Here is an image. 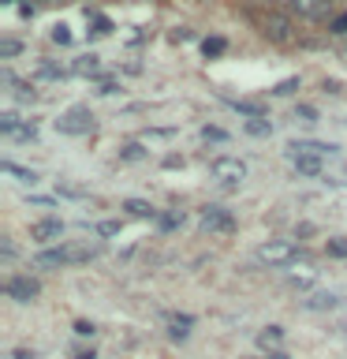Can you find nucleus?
<instances>
[{"label": "nucleus", "mask_w": 347, "mask_h": 359, "mask_svg": "<svg viewBox=\"0 0 347 359\" xmlns=\"http://www.w3.org/2000/svg\"><path fill=\"white\" fill-rule=\"evenodd\" d=\"M97 255H101V243H64V247H52V251L34 255V269H60V266L90 262Z\"/></svg>", "instance_id": "nucleus-1"}, {"label": "nucleus", "mask_w": 347, "mask_h": 359, "mask_svg": "<svg viewBox=\"0 0 347 359\" xmlns=\"http://www.w3.org/2000/svg\"><path fill=\"white\" fill-rule=\"evenodd\" d=\"M254 258L262 266H269V269H284V266H291L299 258V247L291 243V240H265L262 247L254 251Z\"/></svg>", "instance_id": "nucleus-2"}, {"label": "nucleus", "mask_w": 347, "mask_h": 359, "mask_svg": "<svg viewBox=\"0 0 347 359\" xmlns=\"http://www.w3.org/2000/svg\"><path fill=\"white\" fill-rule=\"evenodd\" d=\"M246 161L243 157H213L209 161V176L217 180V184H243L246 180Z\"/></svg>", "instance_id": "nucleus-3"}, {"label": "nucleus", "mask_w": 347, "mask_h": 359, "mask_svg": "<svg viewBox=\"0 0 347 359\" xmlns=\"http://www.w3.org/2000/svg\"><path fill=\"white\" fill-rule=\"evenodd\" d=\"M254 22H257V30H262L269 41H280V45L291 41V19L280 15V11H257Z\"/></svg>", "instance_id": "nucleus-4"}, {"label": "nucleus", "mask_w": 347, "mask_h": 359, "mask_svg": "<svg viewBox=\"0 0 347 359\" xmlns=\"http://www.w3.org/2000/svg\"><path fill=\"white\" fill-rule=\"evenodd\" d=\"M56 131L60 135H90L94 131V116H90L86 105H75V109H67L64 116L56 120Z\"/></svg>", "instance_id": "nucleus-5"}, {"label": "nucleus", "mask_w": 347, "mask_h": 359, "mask_svg": "<svg viewBox=\"0 0 347 359\" xmlns=\"http://www.w3.org/2000/svg\"><path fill=\"white\" fill-rule=\"evenodd\" d=\"M198 224H201L206 232H232V229H235V217H232L224 206H201Z\"/></svg>", "instance_id": "nucleus-6"}, {"label": "nucleus", "mask_w": 347, "mask_h": 359, "mask_svg": "<svg viewBox=\"0 0 347 359\" xmlns=\"http://www.w3.org/2000/svg\"><path fill=\"white\" fill-rule=\"evenodd\" d=\"M0 135L19 139V142H34V139H38V128H34L30 120H19L15 112H4V116H0Z\"/></svg>", "instance_id": "nucleus-7"}, {"label": "nucleus", "mask_w": 347, "mask_h": 359, "mask_svg": "<svg viewBox=\"0 0 347 359\" xmlns=\"http://www.w3.org/2000/svg\"><path fill=\"white\" fill-rule=\"evenodd\" d=\"M4 292H8V299H15V303H34V296H38L41 288H38V280H34V277L15 273V277H8Z\"/></svg>", "instance_id": "nucleus-8"}, {"label": "nucleus", "mask_w": 347, "mask_h": 359, "mask_svg": "<svg viewBox=\"0 0 347 359\" xmlns=\"http://www.w3.org/2000/svg\"><path fill=\"white\" fill-rule=\"evenodd\" d=\"M64 236V221L60 217H41L30 224V240L34 243H56Z\"/></svg>", "instance_id": "nucleus-9"}, {"label": "nucleus", "mask_w": 347, "mask_h": 359, "mask_svg": "<svg viewBox=\"0 0 347 359\" xmlns=\"http://www.w3.org/2000/svg\"><path fill=\"white\" fill-rule=\"evenodd\" d=\"M288 4H291V11H295L299 19H313V22H318V19L329 15V0H288Z\"/></svg>", "instance_id": "nucleus-10"}, {"label": "nucleus", "mask_w": 347, "mask_h": 359, "mask_svg": "<svg viewBox=\"0 0 347 359\" xmlns=\"http://www.w3.org/2000/svg\"><path fill=\"white\" fill-rule=\"evenodd\" d=\"M288 150H291V154H313V157H332L336 150H340V146H336V142H313V139H299V142H291Z\"/></svg>", "instance_id": "nucleus-11"}, {"label": "nucleus", "mask_w": 347, "mask_h": 359, "mask_svg": "<svg viewBox=\"0 0 347 359\" xmlns=\"http://www.w3.org/2000/svg\"><path fill=\"white\" fill-rule=\"evenodd\" d=\"M302 307L306 311H332V307H340V296H332V292H313V296L302 299Z\"/></svg>", "instance_id": "nucleus-12"}, {"label": "nucleus", "mask_w": 347, "mask_h": 359, "mask_svg": "<svg viewBox=\"0 0 347 359\" xmlns=\"http://www.w3.org/2000/svg\"><path fill=\"white\" fill-rule=\"evenodd\" d=\"M291 161H295V168L302 176H321V157H313V154H291Z\"/></svg>", "instance_id": "nucleus-13"}, {"label": "nucleus", "mask_w": 347, "mask_h": 359, "mask_svg": "<svg viewBox=\"0 0 347 359\" xmlns=\"http://www.w3.org/2000/svg\"><path fill=\"white\" fill-rule=\"evenodd\" d=\"M123 210H127L131 217H139V221H153L157 217V210L146 198H127V202H123Z\"/></svg>", "instance_id": "nucleus-14"}, {"label": "nucleus", "mask_w": 347, "mask_h": 359, "mask_svg": "<svg viewBox=\"0 0 347 359\" xmlns=\"http://www.w3.org/2000/svg\"><path fill=\"white\" fill-rule=\"evenodd\" d=\"M4 172L8 176H15L19 180V184H38V172H30V168H22V165H15V161H4Z\"/></svg>", "instance_id": "nucleus-15"}, {"label": "nucleus", "mask_w": 347, "mask_h": 359, "mask_svg": "<svg viewBox=\"0 0 347 359\" xmlns=\"http://www.w3.org/2000/svg\"><path fill=\"white\" fill-rule=\"evenodd\" d=\"M280 341H284V330H280V325H269V330L257 333V344L262 348H280Z\"/></svg>", "instance_id": "nucleus-16"}, {"label": "nucleus", "mask_w": 347, "mask_h": 359, "mask_svg": "<svg viewBox=\"0 0 347 359\" xmlns=\"http://www.w3.org/2000/svg\"><path fill=\"white\" fill-rule=\"evenodd\" d=\"M228 105L235 112H243V116H250V120H265V109L262 105H250V101H228Z\"/></svg>", "instance_id": "nucleus-17"}, {"label": "nucleus", "mask_w": 347, "mask_h": 359, "mask_svg": "<svg viewBox=\"0 0 347 359\" xmlns=\"http://www.w3.org/2000/svg\"><path fill=\"white\" fill-rule=\"evenodd\" d=\"M325 251H329L332 258H347V240L344 236H332V240L325 243Z\"/></svg>", "instance_id": "nucleus-18"}, {"label": "nucleus", "mask_w": 347, "mask_h": 359, "mask_svg": "<svg viewBox=\"0 0 347 359\" xmlns=\"http://www.w3.org/2000/svg\"><path fill=\"white\" fill-rule=\"evenodd\" d=\"M157 221H161V229H164V232H168V229H179V224H183V210L161 213V217H157Z\"/></svg>", "instance_id": "nucleus-19"}, {"label": "nucleus", "mask_w": 347, "mask_h": 359, "mask_svg": "<svg viewBox=\"0 0 347 359\" xmlns=\"http://www.w3.org/2000/svg\"><path fill=\"white\" fill-rule=\"evenodd\" d=\"M120 157H123V161H142V157H146V150H142L139 142H127V146L120 150Z\"/></svg>", "instance_id": "nucleus-20"}, {"label": "nucleus", "mask_w": 347, "mask_h": 359, "mask_svg": "<svg viewBox=\"0 0 347 359\" xmlns=\"http://www.w3.org/2000/svg\"><path fill=\"white\" fill-rule=\"evenodd\" d=\"M176 337V341H183V337L190 333V318H172V330H168Z\"/></svg>", "instance_id": "nucleus-21"}, {"label": "nucleus", "mask_w": 347, "mask_h": 359, "mask_svg": "<svg viewBox=\"0 0 347 359\" xmlns=\"http://www.w3.org/2000/svg\"><path fill=\"white\" fill-rule=\"evenodd\" d=\"M295 90H299V79H284V83L273 86V94L276 97H288V94H295Z\"/></svg>", "instance_id": "nucleus-22"}, {"label": "nucleus", "mask_w": 347, "mask_h": 359, "mask_svg": "<svg viewBox=\"0 0 347 359\" xmlns=\"http://www.w3.org/2000/svg\"><path fill=\"white\" fill-rule=\"evenodd\" d=\"M269 131H273L269 120H246V135H269Z\"/></svg>", "instance_id": "nucleus-23"}, {"label": "nucleus", "mask_w": 347, "mask_h": 359, "mask_svg": "<svg viewBox=\"0 0 347 359\" xmlns=\"http://www.w3.org/2000/svg\"><path fill=\"white\" fill-rule=\"evenodd\" d=\"M201 53H206V56H220L224 53V38H209L206 45H201Z\"/></svg>", "instance_id": "nucleus-24"}, {"label": "nucleus", "mask_w": 347, "mask_h": 359, "mask_svg": "<svg viewBox=\"0 0 347 359\" xmlns=\"http://www.w3.org/2000/svg\"><path fill=\"white\" fill-rule=\"evenodd\" d=\"M75 72H83V75L86 72H97V56H83V60L75 64Z\"/></svg>", "instance_id": "nucleus-25"}, {"label": "nucleus", "mask_w": 347, "mask_h": 359, "mask_svg": "<svg viewBox=\"0 0 347 359\" xmlns=\"http://www.w3.org/2000/svg\"><path fill=\"white\" fill-rule=\"evenodd\" d=\"M329 34H347V11H344V15H336V19L329 22Z\"/></svg>", "instance_id": "nucleus-26"}, {"label": "nucleus", "mask_w": 347, "mask_h": 359, "mask_svg": "<svg viewBox=\"0 0 347 359\" xmlns=\"http://www.w3.org/2000/svg\"><path fill=\"white\" fill-rule=\"evenodd\" d=\"M201 139H209V142H224L228 135H224L220 128H201Z\"/></svg>", "instance_id": "nucleus-27"}, {"label": "nucleus", "mask_w": 347, "mask_h": 359, "mask_svg": "<svg viewBox=\"0 0 347 359\" xmlns=\"http://www.w3.org/2000/svg\"><path fill=\"white\" fill-rule=\"evenodd\" d=\"M120 232V221H101L97 224V236H116Z\"/></svg>", "instance_id": "nucleus-28"}, {"label": "nucleus", "mask_w": 347, "mask_h": 359, "mask_svg": "<svg viewBox=\"0 0 347 359\" xmlns=\"http://www.w3.org/2000/svg\"><path fill=\"white\" fill-rule=\"evenodd\" d=\"M52 41H60V45L71 41V34H67V27H52Z\"/></svg>", "instance_id": "nucleus-29"}, {"label": "nucleus", "mask_w": 347, "mask_h": 359, "mask_svg": "<svg viewBox=\"0 0 347 359\" xmlns=\"http://www.w3.org/2000/svg\"><path fill=\"white\" fill-rule=\"evenodd\" d=\"M19 53V41H4V45H0V56H4V60H8V56H15Z\"/></svg>", "instance_id": "nucleus-30"}, {"label": "nucleus", "mask_w": 347, "mask_h": 359, "mask_svg": "<svg viewBox=\"0 0 347 359\" xmlns=\"http://www.w3.org/2000/svg\"><path fill=\"white\" fill-rule=\"evenodd\" d=\"M295 116H302L306 123H313V116H318V112H313L310 105H299V109H295Z\"/></svg>", "instance_id": "nucleus-31"}, {"label": "nucleus", "mask_w": 347, "mask_h": 359, "mask_svg": "<svg viewBox=\"0 0 347 359\" xmlns=\"http://www.w3.org/2000/svg\"><path fill=\"white\" fill-rule=\"evenodd\" d=\"M75 333L78 337H90V333H94V325H90V322H75Z\"/></svg>", "instance_id": "nucleus-32"}, {"label": "nucleus", "mask_w": 347, "mask_h": 359, "mask_svg": "<svg viewBox=\"0 0 347 359\" xmlns=\"http://www.w3.org/2000/svg\"><path fill=\"white\" fill-rule=\"evenodd\" d=\"M75 359H97V355H94V352H78Z\"/></svg>", "instance_id": "nucleus-33"}, {"label": "nucleus", "mask_w": 347, "mask_h": 359, "mask_svg": "<svg viewBox=\"0 0 347 359\" xmlns=\"http://www.w3.org/2000/svg\"><path fill=\"white\" fill-rule=\"evenodd\" d=\"M41 4H60V0H41Z\"/></svg>", "instance_id": "nucleus-34"}, {"label": "nucleus", "mask_w": 347, "mask_h": 359, "mask_svg": "<svg viewBox=\"0 0 347 359\" xmlns=\"http://www.w3.org/2000/svg\"><path fill=\"white\" fill-rule=\"evenodd\" d=\"M269 359H284V355H280V352H273V355H269Z\"/></svg>", "instance_id": "nucleus-35"}]
</instances>
